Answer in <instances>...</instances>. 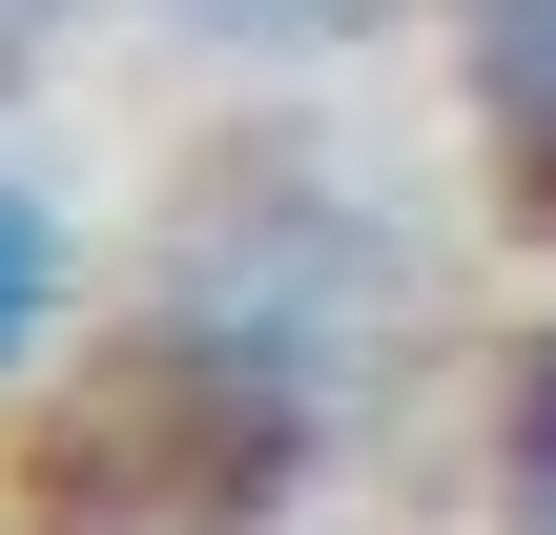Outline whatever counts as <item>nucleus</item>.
Wrapping results in <instances>:
<instances>
[{"label":"nucleus","instance_id":"nucleus-4","mask_svg":"<svg viewBox=\"0 0 556 535\" xmlns=\"http://www.w3.org/2000/svg\"><path fill=\"white\" fill-rule=\"evenodd\" d=\"M475 495H495V535H556V309L495 351V433H475Z\"/></svg>","mask_w":556,"mask_h":535},{"label":"nucleus","instance_id":"nucleus-3","mask_svg":"<svg viewBox=\"0 0 556 535\" xmlns=\"http://www.w3.org/2000/svg\"><path fill=\"white\" fill-rule=\"evenodd\" d=\"M62 330H83V206L41 165H0V412H41Z\"/></svg>","mask_w":556,"mask_h":535},{"label":"nucleus","instance_id":"nucleus-5","mask_svg":"<svg viewBox=\"0 0 556 535\" xmlns=\"http://www.w3.org/2000/svg\"><path fill=\"white\" fill-rule=\"evenodd\" d=\"M144 21H165V41H206V62H268V82H289V62H351V41H392L413 0H144Z\"/></svg>","mask_w":556,"mask_h":535},{"label":"nucleus","instance_id":"nucleus-6","mask_svg":"<svg viewBox=\"0 0 556 535\" xmlns=\"http://www.w3.org/2000/svg\"><path fill=\"white\" fill-rule=\"evenodd\" d=\"M41 21H62V0H0V62H21V41H41Z\"/></svg>","mask_w":556,"mask_h":535},{"label":"nucleus","instance_id":"nucleus-1","mask_svg":"<svg viewBox=\"0 0 556 535\" xmlns=\"http://www.w3.org/2000/svg\"><path fill=\"white\" fill-rule=\"evenodd\" d=\"M392 309H413V227L330 144L206 165L165 268H144V330L41 433V515L62 535H248V515H289V474L330 454V412H351Z\"/></svg>","mask_w":556,"mask_h":535},{"label":"nucleus","instance_id":"nucleus-2","mask_svg":"<svg viewBox=\"0 0 556 535\" xmlns=\"http://www.w3.org/2000/svg\"><path fill=\"white\" fill-rule=\"evenodd\" d=\"M454 124H475L495 227L556 247V0H454Z\"/></svg>","mask_w":556,"mask_h":535}]
</instances>
